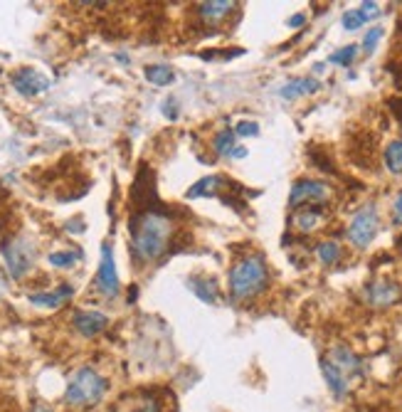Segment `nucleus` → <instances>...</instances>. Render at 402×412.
Returning <instances> with one entry per match:
<instances>
[{"label": "nucleus", "mask_w": 402, "mask_h": 412, "mask_svg": "<svg viewBox=\"0 0 402 412\" xmlns=\"http://www.w3.org/2000/svg\"><path fill=\"white\" fill-rule=\"evenodd\" d=\"M235 134H240V136H257L260 134V126L254 121H242L240 126L235 129Z\"/></svg>", "instance_id": "obj_27"}, {"label": "nucleus", "mask_w": 402, "mask_h": 412, "mask_svg": "<svg viewBox=\"0 0 402 412\" xmlns=\"http://www.w3.org/2000/svg\"><path fill=\"white\" fill-rule=\"evenodd\" d=\"M225 178H220V175H208V178L198 180V183L192 185L190 191H188V197H208V195H220V188H225V185H220ZM227 183V180H225Z\"/></svg>", "instance_id": "obj_14"}, {"label": "nucleus", "mask_w": 402, "mask_h": 412, "mask_svg": "<svg viewBox=\"0 0 402 412\" xmlns=\"http://www.w3.org/2000/svg\"><path fill=\"white\" fill-rule=\"evenodd\" d=\"M365 15L360 10H348V12H343V27L346 30H358V27H363V23H365Z\"/></svg>", "instance_id": "obj_24"}, {"label": "nucleus", "mask_w": 402, "mask_h": 412, "mask_svg": "<svg viewBox=\"0 0 402 412\" xmlns=\"http://www.w3.org/2000/svg\"><path fill=\"white\" fill-rule=\"evenodd\" d=\"M395 222H397V225H402V193L397 195V200H395Z\"/></svg>", "instance_id": "obj_30"}, {"label": "nucleus", "mask_w": 402, "mask_h": 412, "mask_svg": "<svg viewBox=\"0 0 402 412\" xmlns=\"http://www.w3.org/2000/svg\"><path fill=\"white\" fill-rule=\"evenodd\" d=\"M385 163H388L390 173H402V141H392L385 151Z\"/></svg>", "instance_id": "obj_20"}, {"label": "nucleus", "mask_w": 402, "mask_h": 412, "mask_svg": "<svg viewBox=\"0 0 402 412\" xmlns=\"http://www.w3.org/2000/svg\"><path fill=\"white\" fill-rule=\"evenodd\" d=\"M215 151L220 156H232V151H235V131H229V129H225V131H220V134L215 136Z\"/></svg>", "instance_id": "obj_21"}, {"label": "nucleus", "mask_w": 402, "mask_h": 412, "mask_svg": "<svg viewBox=\"0 0 402 412\" xmlns=\"http://www.w3.org/2000/svg\"><path fill=\"white\" fill-rule=\"evenodd\" d=\"M355 55H358V47H355V45H348V47L334 52V55L328 57V60L334 62V64H343V67H348V64L355 60Z\"/></svg>", "instance_id": "obj_23"}, {"label": "nucleus", "mask_w": 402, "mask_h": 412, "mask_svg": "<svg viewBox=\"0 0 402 412\" xmlns=\"http://www.w3.org/2000/svg\"><path fill=\"white\" fill-rule=\"evenodd\" d=\"M232 8H235V3H229V0H212V3H200L198 12L205 20L215 23V20H223L225 15H229Z\"/></svg>", "instance_id": "obj_15"}, {"label": "nucleus", "mask_w": 402, "mask_h": 412, "mask_svg": "<svg viewBox=\"0 0 402 412\" xmlns=\"http://www.w3.org/2000/svg\"><path fill=\"white\" fill-rule=\"evenodd\" d=\"M131 247L134 254L143 262L158 259L168 250L171 234H173V225L163 213L158 210H141L131 217Z\"/></svg>", "instance_id": "obj_1"}, {"label": "nucleus", "mask_w": 402, "mask_h": 412, "mask_svg": "<svg viewBox=\"0 0 402 412\" xmlns=\"http://www.w3.org/2000/svg\"><path fill=\"white\" fill-rule=\"evenodd\" d=\"M106 393V380L92 368H79L72 376L67 385V393H64V400L75 407H87L97 405V402L104 398Z\"/></svg>", "instance_id": "obj_3"}, {"label": "nucleus", "mask_w": 402, "mask_h": 412, "mask_svg": "<svg viewBox=\"0 0 402 412\" xmlns=\"http://www.w3.org/2000/svg\"><path fill=\"white\" fill-rule=\"evenodd\" d=\"M72 294V287H60L57 291H52V294H30V302L38 304V306H60V304L67 299V296Z\"/></svg>", "instance_id": "obj_17"}, {"label": "nucleus", "mask_w": 402, "mask_h": 412, "mask_svg": "<svg viewBox=\"0 0 402 412\" xmlns=\"http://www.w3.org/2000/svg\"><path fill=\"white\" fill-rule=\"evenodd\" d=\"M269 282L266 265L262 257H247L237 262L229 271V291L235 299H249V296L260 294Z\"/></svg>", "instance_id": "obj_2"}, {"label": "nucleus", "mask_w": 402, "mask_h": 412, "mask_svg": "<svg viewBox=\"0 0 402 412\" xmlns=\"http://www.w3.org/2000/svg\"><path fill=\"white\" fill-rule=\"evenodd\" d=\"M318 82L311 80V77H299V80H291L286 82L281 89H279V94H281V99H299V97H306V94H314L318 92Z\"/></svg>", "instance_id": "obj_12"}, {"label": "nucleus", "mask_w": 402, "mask_h": 412, "mask_svg": "<svg viewBox=\"0 0 402 412\" xmlns=\"http://www.w3.org/2000/svg\"><path fill=\"white\" fill-rule=\"evenodd\" d=\"M360 12H363L365 18L370 20V18H377V15H380V8L375 5V3H363V5L358 8Z\"/></svg>", "instance_id": "obj_28"}, {"label": "nucleus", "mask_w": 402, "mask_h": 412, "mask_svg": "<svg viewBox=\"0 0 402 412\" xmlns=\"http://www.w3.org/2000/svg\"><path fill=\"white\" fill-rule=\"evenodd\" d=\"M3 257H5L8 271H10L15 279L25 277L27 269H30L32 262H35V245L27 240L25 234H20V237H13V240H8L5 245H3Z\"/></svg>", "instance_id": "obj_4"}, {"label": "nucleus", "mask_w": 402, "mask_h": 412, "mask_svg": "<svg viewBox=\"0 0 402 412\" xmlns=\"http://www.w3.org/2000/svg\"><path fill=\"white\" fill-rule=\"evenodd\" d=\"M303 20H306L303 15H294V18L289 20V25H291V27H299V25H303Z\"/></svg>", "instance_id": "obj_31"}, {"label": "nucleus", "mask_w": 402, "mask_h": 412, "mask_svg": "<svg viewBox=\"0 0 402 412\" xmlns=\"http://www.w3.org/2000/svg\"><path fill=\"white\" fill-rule=\"evenodd\" d=\"M232 156H235V158H244V156H247V148H235Z\"/></svg>", "instance_id": "obj_32"}, {"label": "nucleus", "mask_w": 402, "mask_h": 412, "mask_svg": "<svg viewBox=\"0 0 402 412\" xmlns=\"http://www.w3.org/2000/svg\"><path fill=\"white\" fill-rule=\"evenodd\" d=\"M72 324H75V328L81 333V336L92 339V336H97V333L104 331L106 324H109V319H106L104 314H99V311H77L75 319H72Z\"/></svg>", "instance_id": "obj_9"}, {"label": "nucleus", "mask_w": 402, "mask_h": 412, "mask_svg": "<svg viewBox=\"0 0 402 412\" xmlns=\"http://www.w3.org/2000/svg\"><path fill=\"white\" fill-rule=\"evenodd\" d=\"M338 257H340V247L336 245V242H323V245H318V259H321L323 265H334Z\"/></svg>", "instance_id": "obj_22"}, {"label": "nucleus", "mask_w": 402, "mask_h": 412, "mask_svg": "<svg viewBox=\"0 0 402 412\" xmlns=\"http://www.w3.org/2000/svg\"><path fill=\"white\" fill-rule=\"evenodd\" d=\"M400 296V289H397L395 284H388V282H380V284H373L370 289H368V299H370L375 306H388L392 304Z\"/></svg>", "instance_id": "obj_13"}, {"label": "nucleus", "mask_w": 402, "mask_h": 412, "mask_svg": "<svg viewBox=\"0 0 402 412\" xmlns=\"http://www.w3.org/2000/svg\"><path fill=\"white\" fill-rule=\"evenodd\" d=\"M75 259H77V254H72V252H52L50 254V265H55V267H72V265H75Z\"/></svg>", "instance_id": "obj_25"}, {"label": "nucleus", "mask_w": 402, "mask_h": 412, "mask_svg": "<svg viewBox=\"0 0 402 412\" xmlns=\"http://www.w3.org/2000/svg\"><path fill=\"white\" fill-rule=\"evenodd\" d=\"M32 412H50V410H47V407H45V405H38Z\"/></svg>", "instance_id": "obj_33"}, {"label": "nucleus", "mask_w": 402, "mask_h": 412, "mask_svg": "<svg viewBox=\"0 0 402 412\" xmlns=\"http://www.w3.org/2000/svg\"><path fill=\"white\" fill-rule=\"evenodd\" d=\"M190 289L195 291V294H198L205 304H217V299H220V291H217L215 279L192 277V279H190Z\"/></svg>", "instance_id": "obj_16"}, {"label": "nucleus", "mask_w": 402, "mask_h": 412, "mask_svg": "<svg viewBox=\"0 0 402 412\" xmlns=\"http://www.w3.org/2000/svg\"><path fill=\"white\" fill-rule=\"evenodd\" d=\"M13 86L23 97H38V94L50 89V80H47L45 74H40L38 69L23 67L13 74Z\"/></svg>", "instance_id": "obj_7"}, {"label": "nucleus", "mask_w": 402, "mask_h": 412, "mask_svg": "<svg viewBox=\"0 0 402 412\" xmlns=\"http://www.w3.org/2000/svg\"><path fill=\"white\" fill-rule=\"evenodd\" d=\"M377 234V213L373 205L363 208L360 213H355V217L351 220L348 228V237L355 247H368Z\"/></svg>", "instance_id": "obj_5"}, {"label": "nucleus", "mask_w": 402, "mask_h": 412, "mask_svg": "<svg viewBox=\"0 0 402 412\" xmlns=\"http://www.w3.org/2000/svg\"><path fill=\"white\" fill-rule=\"evenodd\" d=\"M97 287H99V291L106 296L118 294V274H116V265H114V252L109 245L101 247V265H99V274H97Z\"/></svg>", "instance_id": "obj_8"}, {"label": "nucleus", "mask_w": 402, "mask_h": 412, "mask_svg": "<svg viewBox=\"0 0 402 412\" xmlns=\"http://www.w3.org/2000/svg\"><path fill=\"white\" fill-rule=\"evenodd\" d=\"M331 363L336 365V368L343 373L346 378H355L363 373V365H360V358L355 356L353 351H348V348H343V346H338V348H334L331 351V358H328Z\"/></svg>", "instance_id": "obj_10"}, {"label": "nucleus", "mask_w": 402, "mask_h": 412, "mask_svg": "<svg viewBox=\"0 0 402 412\" xmlns=\"http://www.w3.org/2000/svg\"><path fill=\"white\" fill-rule=\"evenodd\" d=\"M321 373H323V378H326V383H328V390L334 393V398L336 400H343L346 398V393H348V378L340 373L338 368H336L328 358H323L321 361Z\"/></svg>", "instance_id": "obj_11"}, {"label": "nucleus", "mask_w": 402, "mask_h": 412, "mask_svg": "<svg viewBox=\"0 0 402 412\" xmlns=\"http://www.w3.org/2000/svg\"><path fill=\"white\" fill-rule=\"evenodd\" d=\"M328 197V188L318 180H299L289 193V208H301V205L323 203Z\"/></svg>", "instance_id": "obj_6"}, {"label": "nucleus", "mask_w": 402, "mask_h": 412, "mask_svg": "<svg viewBox=\"0 0 402 412\" xmlns=\"http://www.w3.org/2000/svg\"><path fill=\"white\" fill-rule=\"evenodd\" d=\"M173 69L166 67V64H153V67H146V80L155 86H166L173 82Z\"/></svg>", "instance_id": "obj_18"}, {"label": "nucleus", "mask_w": 402, "mask_h": 412, "mask_svg": "<svg viewBox=\"0 0 402 412\" xmlns=\"http://www.w3.org/2000/svg\"><path fill=\"white\" fill-rule=\"evenodd\" d=\"M397 247H400V250H402V234H400V237H397Z\"/></svg>", "instance_id": "obj_34"}, {"label": "nucleus", "mask_w": 402, "mask_h": 412, "mask_svg": "<svg viewBox=\"0 0 402 412\" xmlns=\"http://www.w3.org/2000/svg\"><path fill=\"white\" fill-rule=\"evenodd\" d=\"M388 104H390V111L395 114V119L402 123V97H400V99H390Z\"/></svg>", "instance_id": "obj_29"}, {"label": "nucleus", "mask_w": 402, "mask_h": 412, "mask_svg": "<svg viewBox=\"0 0 402 412\" xmlns=\"http://www.w3.org/2000/svg\"><path fill=\"white\" fill-rule=\"evenodd\" d=\"M380 37H383V30H380V27H373V30L368 32V35H365V40H363V49H365V52H368V55H370L373 49H375V45L380 43Z\"/></svg>", "instance_id": "obj_26"}, {"label": "nucleus", "mask_w": 402, "mask_h": 412, "mask_svg": "<svg viewBox=\"0 0 402 412\" xmlns=\"http://www.w3.org/2000/svg\"><path fill=\"white\" fill-rule=\"evenodd\" d=\"M318 222H321V215H318V210H316V208L301 210V213H297V217H294V225H297L299 230H303V232L316 230V228H318Z\"/></svg>", "instance_id": "obj_19"}]
</instances>
